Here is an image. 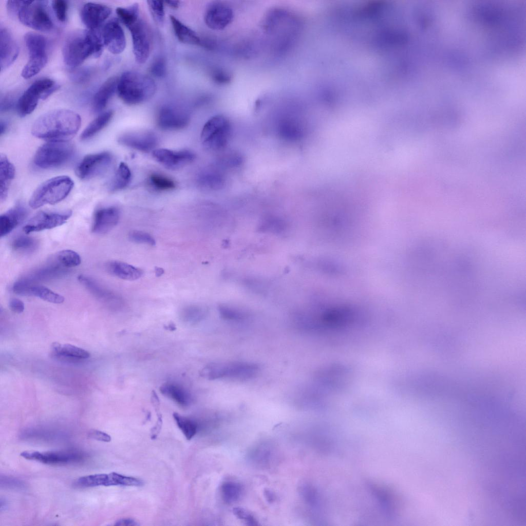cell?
Returning <instances> with one entry per match:
<instances>
[{
    "instance_id": "cell-2",
    "label": "cell",
    "mask_w": 526,
    "mask_h": 526,
    "mask_svg": "<svg viewBox=\"0 0 526 526\" xmlns=\"http://www.w3.org/2000/svg\"><path fill=\"white\" fill-rule=\"evenodd\" d=\"M103 47L102 36L94 30L73 33L66 39L63 46L64 62L69 67H76L91 55L99 57Z\"/></svg>"
},
{
    "instance_id": "cell-16",
    "label": "cell",
    "mask_w": 526,
    "mask_h": 526,
    "mask_svg": "<svg viewBox=\"0 0 526 526\" xmlns=\"http://www.w3.org/2000/svg\"><path fill=\"white\" fill-rule=\"evenodd\" d=\"M153 157L160 164L170 170L179 169L194 161L195 155L189 150L173 151L166 148L155 149Z\"/></svg>"
},
{
    "instance_id": "cell-3",
    "label": "cell",
    "mask_w": 526,
    "mask_h": 526,
    "mask_svg": "<svg viewBox=\"0 0 526 526\" xmlns=\"http://www.w3.org/2000/svg\"><path fill=\"white\" fill-rule=\"evenodd\" d=\"M156 89L155 81L149 76L135 71H127L119 79L117 91L125 104L134 105L150 99Z\"/></svg>"
},
{
    "instance_id": "cell-39",
    "label": "cell",
    "mask_w": 526,
    "mask_h": 526,
    "mask_svg": "<svg viewBox=\"0 0 526 526\" xmlns=\"http://www.w3.org/2000/svg\"><path fill=\"white\" fill-rule=\"evenodd\" d=\"M38 243L37 240L33 237L20 236L13 240L11 247L15 251L28 253L35 250Z\"/></svg>"
},
{
    "instance_id": "cell-37",
    "label": "cell",
    "mask_w": 526,
    "mask_h": 526,
    "mask_svg": "<svg viewBox=\"0 0 526 526\" xmlns=\"http://www.w3.org/2000/svg\"><path fill=\"white\" fill-rule=\"evenodd\" d=\"M173 418L179 429L187 440H190L196 435L197 423L194 420L174 412Z\"/></svg>"
},
{
    "instance_id": "cell-21",
    "label": "cell",
    "mask_w": 526,
    "mask_h": 526,
    "mask_svg": "<svg viewBox=\"0 0 526 526\" xmlns=\"http://www.w3.org/2000/svg\"><path fill=\"white\" fill-rule=\"evenodd\" d=\"M19 48L10 32L5 28L0 30V66L1 70L10 66L16 60Z\"/></svg>"
},
{
    "instance_id": "cell-26",
    "label": "cell",
    "mask_w": 526,
    "mask_h": 526,
    "mask_svg": "<svg viewBox=\"0 0 526 526\" xmlns=\"http://www.w3.org/2000/svg\"><path fill=\"white\" fill-rule=\"evenodd\" d=\"M24 41L28 51L29 59L47 58V40L45 37L33 32H28L24 36Z\"/></svg>"
},
{
    "instance_id": "cell-53",
    "label": "cell",
    "mask_w": 526,
    "mask_h": 526,
    "mask_svg": "<svg viewBox=\"0 0 526 526\" xmlns=\"http://www.w3.org/2000/svg\"><path fill=\"white\" fill-rule=\"evenodd\" d=\"M12 106V101L11 99L8 97H5L4 98L1 99V111H6L9 110Z\"/></svg>"
},
{
    "instance_id": "cell-55",
    "label": "cell",
    "mask_w": 526,
    "mask_h": 526,
    "mask_svg": "<svg viewBox=\"0 0 526 526\" xmlns=\"http://www.w3.org/2000/svg\"><path fill=\"white\" fill-rule=\"evenodd\" d=\"M6 128H7V124L4 122H3L2 121H1V124H0V130H1L0 132H1V135H3L5 132V130H6Z\"/></svg>"
},
{
    "instance_id": "cell-36",
    "label": "cell",
    "mask_w": 526,
    "mask_h": 526,
    "mask_svg": "<svg viewBox=\"0 0 526 526\" xmlns=\"http://www.w3.org/2000/svg\"><path fill=\"white\" fill-rule=\"evenodd\" d=\"M74 485L79 487L110 486L109 474H97L81 477L76 480Z\"/></svg>"
},
{
    "instance_id": "cell-32",
    "label": "cell",
    "mask_w": 526,
    "mask_h": 526,
    "mask_svg": "<svg viewBox=\"0 0 526 526\" xmlns=\"http://www.w3.org/2000/svg\"><path fill=\"white\" fill-rule=\"evenodd\" d=\"M51 350L53 354L57 356L78 359H87L90 356V354L87 351L69 344L62 345L59 343L54 342L51 345Z\"/></svg>"
},
{
    "instance_id": "cell-22",
    "label": "cell",
    "mask_w": 526,
    "mask_h": 526,
    "mask_svg": "<svg viewBox=\"0 0 526 526\" xmlns=\"http://www.w3.org/2000/svg\"><path fill=\"white\" fill-rule=\"evenodd\" d=\"M28 214L27 208L21 203L2 214L0 216L1 237L8 235L20 226L27 218Z\"/></svg>"
},
{
    "instance_id": "cell-35",
    "label": "cell",
    "mask_w": 526,
    "mask_h": 526,
    "mask_svg": "<svg viewBox=\"0 0 526 526\" xmlns=\"http://www.w3.org/2000/svg\"><path fill=\"white\" fill-rule=\"evenodd\" d=\"M199 185L205 189L218 190L222 187L223 179L217 172L209 170L201 172L198 177Z\"/></svg>"
},
{
    "instance_id": "cell-17",
    "label": "cell",
    "mask_w": 526,
    "mask_h": 526,
    "mask_svg": "<svg viewBox=\"0 0 526 526\" xmlns=\"http://www.w3.org/2000/svg\"><path fill=\"white\" fill-rule=\"evenodd\" d=\"M118 142L122 145L148 153L155 149L158 139L154 133L151 132H136L121 135Z\"/></svg>"
},
{
    "instance_id": "cell-29",
    "label": "cell",
    "mask_w": 526,
    "mask_h": 526,
    "mask_svg": "<svg viewBox=\"0 0 526 526\" xmlns=\"http://www.w3.org/2000/svg\"><path fill=\"white\" fill-rule=\"evenodd\" d=\"M170 18L175 34L181 43L189 45H201V39L196 33L174 16Z\"/></svg>"
},
{
    "instance_id": "cell-45",
    "label": "cell",
    "mask_w": 526,
    "mask_h": 526,
    "mask_svg": "<svg viewBox=\"0 0 526 526\" xmlns=\"http://www.w3.org/2000/svg\"><path fill=\"white\" fill-rule=\"evenodd\" d=\"M221 490L223 498L227 501L236 500L240 494L239 486L234 483H225L222 485Z\"/></svg>"
},
{
    "instance_id": "cell-50",
    "label": "cell",
    "mask_w": 526,
    "mask_h": 526,
    "mask_svg": "<svg viewBox=\"0 0 526 526\" xmlns=\"http://www.w3.org/2000/svg\"><path fill=\"white\" fill-rule=\"evenodd\" d=\"M88 436L91 438L105 442H110L111 439L110 436L108 434L98 430H92L90 431Z\"/></svg>"
},
{
    "instance_id": "cell-44",
    "label": "cell",
    "mask_w": 526,
    "mask_h": 526,
    "mask_svg": "<svg viewBox=\"0 0 526 526\" xmlns=\"http://www.w3.org/2000/svg\"><path fill=\"white\" fill-rule=\"evenodd\" d=\"M148 6L155 20L162 25L165 16L164 2L160 1H148Z\"/></svg>"
},
{
    "instance_id": "cell-42",
    "label": "cell",
    "mask_w": 526,
    "mask_h": 526,
    "mask_svg": "<svg viewBox=\"0 0 526 526\" xmlns=\"http://www.w3.org/2000/svg\"><path fill=\"white\" fill-rule=\"evenodd\" d=\"M110 485L141 486L143 481L137 478L122 475L116 472L109 474Z\"/></svg>"
},
{
    "instance_id": "cell-28",
    "label": "cell",
    "mask_w": 526,
    "mask_h": 526,
    "mask_svg": "<svg viewBox=\"0 0 526 526\" xmlns=\"http://www.w3.org/2000/svg\"><path fill=\"white\" fill-rule=\"evenodd\" d=\"M78 280L93 295L106 302H120V297L106 289L95 280L84 275L78 277Z\"/></svg>"
},
{
    "instance_id": "cell-23",
    "label": "cell",
    "mask_w": 526,
    "mask_h": 526,
    "mask_svg": "<svg viewBox=\"0 0 526 526\" xmlns=\"http://www.w3.org/2000/svg\"><path fill=\"white\" fill-rule=\"evenodd\" d=\"M119 79L112 77L107 79L96 93L92 101V109L98 113L102 111L117 90Z\"/></svg>"
},
{
    "instance_id": "cell-20",
    "label": "cell",
    "mask_w": 526,
    "mask_h": 526,
    "mask_svg": "<svg viewBox=\"0 0 526 526\" xmlns=\"http://www.w3.org/2000/svg\"><path fill=\"white\" fill-rule=\"evenodd\" d=\"M111 12L110 8L106 5L88 3L82 9L81 17L83 24L89 30H94L108 17Z\"/></svg>"
},
{
    "instance_id": "cell-13",
    "label": "cell",
    "mask_w": 526,
    "mask_h": 526,
    "mask_svg": "<svg viewBox=\"0 0 526 526\" xmlns=\"http://www.w3.org/2000/svg\"><path fill=\"white\" fill-rule=\"evenodd\" d=\"M72 211H41L31 218L23 227L26 234L51 229L65 223L71 216Z\"/></svg>"
},
{
    "instance_id": "cell-51",
    "label": "cell",
    "mask_w": 526,
    "mask_h": 526,
    "mask_svg": "<svg viewBox=\"0 0 526 526\" xmlns=\"http://www.w3.org/2000/svg\"><path fill=\"white\" fill-rule=\"evenodd\" d=\"M9 306L10 309L15 313H21L24 310V304L20 299L13 298L9 301Z\"/></svg>"
},
{
    "instance_id": "cell-7",
    "label": "cell",
    "mask_w": 526,
    "mask_h": 526,
    "mask_svg": "<svg viewBox=\"0 0 526 526\" xmlns=\"http://www.w3.org/2000/svg\"><path fill=\"white\" fill-rule=\"evenodd\" d=\"M231 128L229 120L222 115L211 118L204 125L201 133L203 146L210 151H218L227 144Z\"/></svg>"
},
{
    "instance_id": "cell-52",
    "label": "cell",
    "mask_w": 526,
    "mask_h": 526,
    "mask_svg": "<svg viewBox=\"0 0 526 526\" xmlns=\"http://www.w3.org/2000/svg\"><path fill=\"white\" fill-rule=\"evenodd\" d=\"M116 525H127V526H135L138 525L139 524L134 519L130 518H122L117 520L115 524Z\"/></svg>"
},
{
    "instance_id": "cell-4",
    "label": "cell",
    "mask_w": 526,
    "mask_h": 526,
    "mask_svg": "<svg viewBox=\"0 0 526 526\" xmlns=\"http://www.w3.org/2000/svg\"><path fill=\"white\" fill-rule=\"evenodd\" d=\"M73 184L72 180L67 176L48 179L34 191L30 198L29 205L35 209L45 204L58 203L68 196Z\"/></svg>"
},
{
    "instance_id": "cell-11",
    "label": "cell",
    "mask_w": 526,
    "mask_h": 526,
    "mask_svg": "<svg viewBox=\"0 0 526 526\" xmlns=\"http://www.w3.org/2000/svg\"><path fill=\"white\" fill-rule=\"evenodd\" d=\"M112 160V155L108 152L87 155L78 164L76 174L81 179L103 174L109 168Z\"/></svg>"
},
{
    "instance_id": "cell-43",
    "label": "cell",
    "mask_w": 526,
    "mask_h": 526,
    "mask_svg": "<svg viewBox=\"0 0 526 526\" xmlns=\"http://www.w3.org/2000/svg\"><path fill=\"white\" fill-rule=\"evenodd\" d=\"M128 237L133 242L153 246L156 243L155 239L150 234L141 231H133L129 232Z\"/></svg>"
},
{
    "instance_id": "cell-9",
    "label": "cell",
    "mask_w": 526,
    "mask_h": 526,
    "mask_svg": "<svg viewBox=\"0 0 526 526\" xmlns=\"http://www.w3.org/2000/svg\"><path fill=\"white\" fill-rule=\"evenodd\" d=\"M59 87L49 79H40L34 82L18 100L16 108L18 115L24 117L31 114L36 108L39 100L46 99Z\"/></svg>"
},
{
    "instance_id": "cell-46",
    "label": "cell",
    "mask_w": 526,
    "mask_h": 526,
    "mask_svg": "<svg viewBox=\"0 0 526 526\" xmlns=\"http://www.w3.org/2000/svg\"><path fill=\"white\" fill-rule=\"evenodd\" d=\"M52 8L57 19L61 22L66 20L67 4L63 0H55L52 2Z\"/></svg>"
},
{
    "instance_id": "cell-49",
    "label": "cell",
    "mask_w": 526,
    "mask_h": 526,
    "mask_svg": "<svg viewBox=\"0 0 526 526\" xmlns=\"http://www.w3.org/2000/svg\"><path fill=\"white\" fill-rule=\"evenodd\" d=\"M1 485L4 487L14 488L21 487L23 485L20 480L17 479L4 476L1 478Z\"/></svg>"
},
{
    "instance_id": "cell-18",
    "label": "cell",
    "mask_w": 526,
    "mask_h": 526,
    "mask_svg": "<svg viewBox=\"0 0 526 526\" xmlns=\"http://www.w3.org/2000/svg\"><path fill=\"white\" fill-rule=\"evenodd\" d=\"M102 38L104 45L112 54H120L126 46L124 31L116 20L108 22L104 26Z\"/></svg>"
},
{
    "instance_id": "cell-12",
    "label": "cell",
    "mask_w": 526,
    "mask_h": 526,
    "mask_svg": "<svg viewBox=\"0 0 526 526\" xmlns=\"http://www.w3.org/2000/svg\"><path fill=\"white\" fill-rule=\"evenodd\" d=\"M190 115L185 108L175 105H165L158 111V126L162 129L174 130L184 128L189 123Z\"/></svg>"
},
{
    "instance_id": "cell-15",
    "label": "cell",
    "mask_w": 526,
    "mask_h": 526,
    "mask_svg": "<svg viewBox=\"0 0 526 526\" xmlns=\"http://www.w3.org/2000/svg\"><path fill=\"white\" fill-rule=\"evenodd\" d=\"M20 455L28 460L52 465L65 464L78 462L83 459V455L76 451L40 452L24 451Z\"/></svg>"
},
{
    "instance_id": "cell-1",
    "label": "cell",
    "mask_w": 526,
    "mask_h": 526,
    "mask_svg": "<svg viewBox=\"0 0 526 526\" xmlns=\"http://www.w3.org/2000/svg\"><path fill=\"white\" fill-rule=\"evenodd\" d=\"M81 124V117L77 112L66 109H55L36 119L31 133L48 141H68L77 134Z\"/></svg>"
},
{
    "instance_id": "cell-41",
    "label": "cell",
    "mask_w": 526,
    "mask_h": 526,
    "mask_svg": "<svg viewBox=\"0 0 526 526\" xmlns=\"http://www.w3.org/2000/svg\"><path fill=\"white\" fill-rule=\"evenodd\" d=\"M149 183L155 190L163 191L175 189V182L171 178L159 174H153L149 178Z\"/></svg>"
},
{
    "instance_id": "cell-48",
    "label": "cell",
    "mask_w": 526,
    "mask_h": 526,
    "mask_svg": "<svg viewBox=\"0 0 526 526\" xmlns=\"http://www.w3.org/2000/svg\"><path fill=\"white\" fill-rule=\"evenodd\" d=\"M232 76L227 70L222 69H218L214 70L212 73V78L214 81L220 84H226L231 82Z\"/></svg>"
},
{
    "instance_id": "cell-54",
    "label": "cell",
    "mask_w": 526,
    "mask_h": 526,
    "mask_svg": "<svg viewBox=\"0 0 526 526\" xmlns=\"http://www.w3.org/2000/svg\"><path fill=\"white\" fill-rule=\"evenodd\" d=\"M169 7L177 8L179 7L180 2L178 1H166L164 2Z\"/></svg>"
},
{
    "instance_id": "cell-47",
    "label": "cell",
    "mask_w": 526,
    "mask_h": 526,
    "mask_svg": "<svg viewBox=\"0 0 526 526\" xmlns=\"http://www.w3.org/2000/svg\"><path fill=\"white\" fill-rule=\"evenodd\" d=\"M150 72L157 78L164 77L166 72V64L164 58L159 57L156 59L151 65Z\"/></svg>"
},
{
    "instance_id": "cell-5",
    "label": "cell",
    "mask_w": 526,
    "mask_h": 526,
    "mask_svg": "<svg viewBox=\"0 0 526 526\" xmlns=\"http://www.w3.org/2000/svg\"><path fill=\"white\" fill-rule=\"evenodd\" d=\"M73 145L68 141H48L36 151L34 163L42 168H51L63 165L73 156Z\"/></svg>"
},
{
    "instance_id": "cell-40",
    "label": "cell",
    "mask_w": 526,
    "mask_h": 526,
    "mask_svg": "<svg viewBox=\"0 0 526 526\" xmlns=\"http://www.w3.org/2000/svg\"><path fill=\"white\" fill-rule=\"evenodd\" d=\"M55 258L62 266L67 268L77 267L81 262L79 254L71 250H63L58 252Z\"/></svg>"
},
{
    "instance_id": "cell-10",
    "label": "cell",
    "mask_w": 526,
    "mask_h": 526,
    "mask_svg": "<svg viewBox=\"0 0 526 526\" xmlns=\"http://www.w3.org/2000/svg\"><path fill=\"white\" fill-rule=\"evenodd\" d=\"M127 28L130 32L135 60L138 64H143L148 59L151 49V35L148 27L139 18Z\"/></svg>"
},
{
    "instance_id": "cell-27",
    "label": "cell",
    "mask_w": 526,
    "mask_h": 526,
    "mask_svg": "<svg viewBox=\"0 0 526 526\" xmlns=\"http://www.w3.org/2000/svg\"><path fill=\"white\" fill-rule=\"evenodd\" d=\"M15 175V168L5 155L0 156V199L3 202L7 198L9 187Z\"/></svg>"
},
{
    "instance_id": "cell-34",
    "label": "cell",
    "mask_w": 526,
    "mask_h": 526,
    "mask_svg": "<svg viewBox=\"0 0 526 526\" xmlns=\"http://www.w3.org/2000/svg\"><path fill=\"white\" fill-rule=\"evenodd\" d=\"M27 296H34L41 299L54 304H61L64 301V297L43 286L36 285L31 283L28 289Z\"/></svg>"
},
{
    "instance_id": "cell-31",
    "label": "cell",
    "mask_w": 526,
    "mask_h": 526,
    "mask_svg": "<svg viewBox=\"0 0 526 526\" xmlns=\"http://www.w3.org/2000/svg\"><path fill=\"white\" fill-rule=\"evenodd\" d=\"M112 116L113 112L111 110L101 114L84 129L81 135V139L83 140H87L95 136L108 124Z\"/></svg>"
},
{
    "instance_id": "cell-25",
    "label": "cell",
    "mask_w": 526,
    "mask_h": 526,
    "mask_svg": "<svg viewBox=\"0 0 526 526\" xmlns=\"http://www.w3.org/2000/svg\"><path fill=\"white\" fill-rule=\"evenodd\" d=\"M161 393L182 407H187L192 402L190 392L181 385L173 382H167L160 387Z\"/></svg>"
},
{
    "instance_id": "cell-33",
    "label": "cell",
    "mask_w": 526,
    "mask_h": 526,
    "mask_svg": "<svg viewBox=\"0 0 526 526\" xmlns=\"http://www.w3.org/2000/svg\"><path fill=\"white\" fill-rule=\"evenodd\" d=\"M132 174L127 165L121 162L109 183V189L111 192H116L126 187L129 183Z\"/></svg>"
},
{
    "instance_id": "cell-38",
    "label": "cell",
    "mask_w": 526,
    "mask_h": 526,
    "mask_svg": "<svg viewBox=\"0 0 526 526\" xmlns=\"http://www.w3.org/2000/svg\"><path fill=\"white\" fill-rule=\"evenodd\" d=\"M116 13L122 23L127 27L139 18V6L135 4L128 7L117 8Z\"/></svg>"
},
{
    "instance_id": "cell-8",
    "label": "cell",
    "mask_w": 526,
    "mask_h": 526,
    "mask_svg": "<svg viewBox=\"0 0 526 526\" xmlns=\"http://www.w3.org/2000/svg\"><path fill=\"white\" fill-rule=\"evenodd\" d=\"M46 6V1H22L17 17L22 24L32 29L43 32L50 31L53 23Z\"/></svg>"
},
{
    "instance_id": "cell-14",
    "label": "cell",
    "mask_w": 526,
    "mask_h": 526,
    "mask_svg": "<svg viewBox=\"0 0 526 526\" xmlns=\"http://www.w3.org/2000/svg\"><path fill=\"white\" fill-rule=\"evenodd\" d=\"M234 13L232 9L222 1H213L205 9L204 20L206 26L211 29L221 30L233 21Z\"/></svg>"
},
{
    "instance_id": "cell-6",
    "label": "cell",
    "mask_w": 526,
    "mask_h": 526,
    "mask_svg": "<svg viewBox=\"0 0 526 526\" xmlns=\"http://www.w3.org/2000/svg\"><path fill=\"white\" fill-rule=\"evenodd\" d=\"M258 371V366L250 363H211L201 369L200 375L209 380L221 379L243 380L254 377Z\"/></svg>"
},
{
    "instance_id": "cell-30",
    "label": "cell",
    "mask_w": 526,
    "mask_h": 526,
    "mask_svg": "<svg viewBox=\"0 0 526 526\" xmlns=\"http://www.w3.org/2000/svg\"><path fill=\"white\" fill-rule=\"evenodd\" d=\"M207 309L197 304L188 305L180 310V319L184 323L195 325L202 321L207 315Z\"/></svg>"
},
{
    "instance_id": "cell-19",
    "label": "cell",
    "mask_w": 526,
    "mask_h": 526,
    "mask_svg": "<svg viewBox=\"0 0 526 526\" xmlns=\"http://www.w3.org/2000/svg\"><path fill=\"white\" fill-rule=\"evenodd\" d=\"M120 215L119 209L115 206L98 209L93 215L91 231L97 234L107 233L118 224Z\"/></svg>"
},
{
    "instance_id": "cell-24",
    "label": "cell",
    "mask_w": 526,
    "mask_h": 526,
    "mask_svg": "<svg viewBox=\"0 0 526 526\" xmlns=\"http://www.w3.org/2000/svg\"><path fill=\"white\" fill-rule=\"evenodd\" d=\"M106 268L110 274L124 280H137L143 274L142 269L118 260L109 261L106 264Z\"/></svg>"
}]
</instances>
